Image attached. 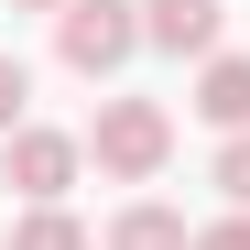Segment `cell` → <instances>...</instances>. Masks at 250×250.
<instances>
[{
    "instance_id": "6da1fadb",
    "label": "cell",
    "mask_w": 250,
    "mask_h": 250,
    "mask_svg": "<svg viewBox=\"0 0 250 250\" xmlns=\"http://www.w3.org/2000/svg\"><path fill=\"white\" fill-rule=\"evenodd\" d=\"M87 152H98V174L152 185L163 163H174V109H163V98H109V109L87 120Z\"/></svg>"
},
{
    "instance_id": "7a4b0ae2",
    "label": "cell",
    "mask_w": 250,
    "mask_h": 250,
    "mask_svg": "<svg viewBox=\"0 0 250 250\" xmlns=\"http://www.w3.org/2000/svg\"><path fill=\"white\" fill-rule=\"evenodd\" d=\"M142 44H152V33H142V0H76V11L55 22V55L76 76H120Z\"/></svg>"
},
{
    "instance_id": "3957f363",
    "label": "cell",
    "mask_w": 250,
    "mask_h": 250,
    "mask_svg": "<svg viewBox=\"0 0 250 250\" xmlns=\"http://www.w3.org/2000/svg\"><path fill=\"white\" fill-rule=\"evenodd\" d=\"M76 163H87V142H76V131H33V120H22V131L0 142V185H11L22 207H55V196L76 185Z\"/></svg>"
},
{
    "instance_id": "277c9868",
    "label": "cell",
    "mask_w": 250,
    "mask_h": 250,
    "mask_svg": "<svg viewBox=\"0 0 250 250\" xmlns=\"http://www.w3.org/2000/svg\"><path fill=\"white\" fill-rule=\"evenodd\" d=\"M218 22H229V0H142V33L163 55H218Z\"/></svg>"
},
{
    "instance_id": "5b68a950",
    "label": "cell",
    "mask_w": 250,
    "mask_h": 250,
    "mask_svg": "<svg viewBox=\"0 0 250 250\" xmlns=\"http://www.w3.org/2000/svg\"><path fill=\"white\" fill-rule=\"evenodd\" d=\"M196 120H218L229 142L250 131V55H207V76H196Z\"/></svg>"
},
{
    "instance_id": "8992f818",
    "label": "cell",
    "mask_w": 250,
    "mask_h": 250,
    "mask_svg": "<svg viewBox=\"0 0 250 250\" xmlns=\"http://www.w3.org/2000/svg\"><path fill=\"white\" fill-rule=\"evenodd\" d=\"M109 250H196V229H185L163 196H142V207H120V218H109Z\"/></svg>"
},
{
    "instance_id": "52a82bcc",
    "label": "cell",
    "mask_w": 250,
    "mask_h": 250,
    "mask_svg": "<svg viewBox=\"0 0 250 250\" xmlns=\"http://www.w3.org/2000/svg\"><path fill=\"white\" fill-rule=\"evenodd\" d=\"M11 250H87V229H76L65 207H33V218L11 229Z\"/></svg>"
},
{
    "instance_id": "ba28073f",
    "label": "cell",
    "mask_w": 250,
    "mask_h": 250,
    "mask_svg": "<svg viewBox=\"0 0 250 250\" xmlns=\"http://www.w3.org/2000/svg\"><path fill=\"white\" fill-rule=\"evenodd\" d=\"M218 196L250 218V131H239V142H218Z\"/></svg>"
},
{
    "instance_id": "9c48e42d",
    "label": "cell",
    "mask_w": 250,
    "mask_h": 250,
    "mask_svg": "<svg viewBox=\"0 0 250 250\" xmlns=\"http://www.w3.org/2000/svg\"><path fill=\"white\" fill-rule=\"evenodd\" d=\"M22 98H33V76H22V55H0V142L22 131Z\"/></svg>"
},
{
    "instance_id": "30bf717a",
    "label": "cell",
    "mask_w": 250,
    "mask_h": 250,
    "mask_svg": "<svg viewBox=\"0 0 250 250\" xmlns=\"http://www.w3.org/2000/svg\"><path fill=\"white\" fill-rule=\"evenodd\" d=\"M196 250H250V218H218V229H196Z\"/></svg>"
},
{
    "instance_id": "8fae6325",
    "label": "cell",
    "mask_w": 250,
    "mask_h": 250,
    "mask_svg": "<svg viewBox=\"0 0 250 250\" xmlns=\"http://www.w3.org/2000/svg\"><path fill=\"white\" fill-rule=\"evenodd\" d=\"M11 11H55V22H65V11H76V0H11Z\"/></svg>"
}]
</instances>
